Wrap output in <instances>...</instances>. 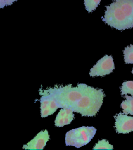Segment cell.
<instances>
[{
    "label": "cell",
    "mask_w": 133,
    "mask_h": 150,
    "mask_svg": "<svg viewBox=\"0 0 133 150\" xmlns=\"http://www.w3.org/2000/svg\"><path fill=\"white\" fill-rule=\"evenodd\" d=\"M45 90L56 101L59 108H69L82 116H95L105 96L102 89H95L84 83H79L75 87L71 84L56 86Z\"/></svg>",
    "instance_id": "obj_1"
},
{
    "label": "cell",
    "mask_w": 133,
    "mask_h": 150,
    "mask_svg": "<svg viewBox=\"0 0 133 150\" xmlns=\"http://www.w3.org/2000/svg\"><path fill=\"white\" fill-rule=\"evenodd\" d=\"M103 21L119 30L133 28V0H114L106 6Z\"/></svg>",
    "instance_id": "obj_2"
},
{
    "label": "cell",
    "mask_w": 133,
    "mask_h": 150,
    "mask_svg": "<svg viewBox=\"0 0 133 150\" xmlns=\"http://www.w3.org/2000/svg\"><path fill=\"white\" fill-rule=\"evenodd\" d=\"M96 130L94 127L82 126L68 131L65 134V144L79 148L87 145L93 138Z\"/></svg>",
    "instance_id": "obj_3"
},
{
    "label": "cell",
    "mask_w": 133,
    "mask_h": 150,
    "mask_svg": "<svg viewBox=\"0 0 133 150\" xmlns=\"http://www.w3.org/2000/svg\"><path fill=\"white\" fill-rule=\"evenodd\" d=\"M115 68V63L112 56L105 55L91 68L89 75L91 77H103L112 73Z\"/></svg>",
    "instance_id": "obj_4"
},
{
    "label": "cell",
    "mask_w": 133,
    "mask_h": 150,
    "mask_svg": "<svg viewBox=\"0 0 133 150\" xmlns=\"http://www.w3.org/2000/svg\"><path fill=\"white\" fill-rule=\"evenodd\" d=\"M40 98V110L41 116L42 118L48 117L53 114L59 108L58 106L49 94L44 90H41Z\"/></svg>",
    "instance_id": "obj_5"
},
{
    "label": "cell",
    "mask_w": 133,
    "mask_h": 150,
    "mask_svg": "<svg viewBox=\"0 0 133 150\" xmlns=\"http://www.w3.org/2000/svg\"><path fill=\"white\" fill-rule=\"evenodd\" d=\"M115 119V128L118 134H129L133 131V117L119 113Z\"/></svg>",
    "instance_id": "obj_6"
},
{
    "label": "cell",
    "mask_w": 133,
    "mask_h": 150,
    "mask_svg": "<svg viewBox=\"0 0 133 150\" xmlns=\"http://www.w3.org/2000/svg\"><path fill=\"white\" fill-rule=\"evenodd\" d=\"M49 140V135L47 130L40 131L34 138L23 145L25 150H43Z\"/></svg>",
    "instance_id": "obj_7"
},
{
    "label": "cell",
    "mask_w": 133,
    "mask_h": 150,
    "mask_svg": "<svg viewBox=\"0 0 133 150\" xmlns=\"http://www.w3.org/2000/svg\"><path fill=\"white\" fill-rule=\"evenodd\" d=\"M125 100L121 103V108L124 114L133 115V97L126 96Z\"/></svg>",
    "instance_id": "obj_8"
},
{
    "label": "cell",
    "mask_w": 133,
    "mask_h": 150,
    "mask_svg": "<svg viewBox=\"0 0 133 150\" xmlns=\"http://www.w3.org/2000/svg\"><path fill=\"white\" fill-rule=\"evenodd\" d=\"M122 96L130 94L133 96V81H124L121 88Z\"/></svg>",
    "instance_id": "obj_9"
},
{
    "label": "cell",
    "mask_w": 133,
    "mask_h": 150,
    "mask_svg": "<svg viewBox=\"0 0 133 150\" xmlns=\"http://www.w3.org/2000/svg\"><path fill=\"white\" fill-rule=\"evenodd\" d=\"M123 53L125 63L133 64V45L126 47Z\"/></svg>",
    "instance_id": "obj_10"
},
{
    "label": "cell",
    "mask_w": 133,
    "mask_h": 150,
    "mask_svg": "<svg viewBox=\"0 0 133 150\" xmlns=\"http://www.w3.org/2000/svg\"><path fill=\"white\" fill-rule=\"evenodd\" d=\"M85 8L88 12H92L96 9L101 0H84Z\"/></svg>",
    "instance_id": "obj_11"
},
{
    "label": "cell",
    "mask_w": 133,
    "mask_h": 150,
    "mask_svg": "<svg viewBox=\"0 0 133 150\" xmlns=\"http://www.w3.org/2000/svg\"><path fill=\"white\" fill-rule=\"evenodd\" d=\"M113 149V146L111 145L109 141L105 139H103L99 140L96 145L93 148V150H100V149H105V150H112Z\"/></svg>",
    "instance_id": "obj_12"
},
{
    "label": "cell",
    "mask_w": 133,
    "mask_h": 150,
    "mask_svg": "<svg viewBox=\"0 0 133 150\" xmlns=\"http://www.w3.org/2000/svg\"><path fill=\"white\" fill-rule=\"evenodd\" d=\"M60 111L56 116L55 120V125L58 127H63L64 126V118L65 116V108H61Z\"/></svg>",
    "instance_id": "obj_13"
},
{
    "label": "cell",
    "mask_w": 133,
    "mask_h": 150,
    "mask_svg": "<svg viewBox=\"0 0 133 150\" xmlns=\"http://www.w3.org/2000/svg\"><path fill=\"white\" fill-rule=\"evenodd\" d=\"M65 118H64V125L70 124L72 122L74 118L75 115L73 114V111L69 108H65Z\"/></svg>",
    "instance_id": "obj_14"
},
{
    "label": "cell",
    "mask_w": 133,
    "mask_h": 150,
    "mask_svg": "<svg viewBox=\"0 0 133 150\" xmlns=\"http://www.w3.org/2000/svg\"><path fill=\"white\" fill-rule=\"evenodd\" d=\"M4 1L6 6H9V5L13 4L17 0H4Z\"/></svg>",
    "instance_id": "obj_15"
},
{
    "label": "cell",
    "mask_w": 133,
    "mask_h": 150,
    "mask_svg": "<svg viewBox=\"0 0 133 150\" xmlns=\"http://www.w3.org/2000/svg\"><path fill=\"white\" fill-rule=\"evenodd\" d=\"M5 6H6V5L4 0H0V9L3 8Z\"/></svg>",
    "instance_id": "obj_16"
},
{
    "label": "cell",
    "mask_w": 133,
    "mask_h": 150,
    "mask_svg": "<svg viewBox=\"0 0 133 150\" xmlns=\"http://www.w3.org/2000/svg\"><path fill=\"white\" fill-rule=\"evenodd\" d=\"M132 73H133V70H132Z\"/></svg>",
    "instance_id": "obj_17"
}]
</instances>
